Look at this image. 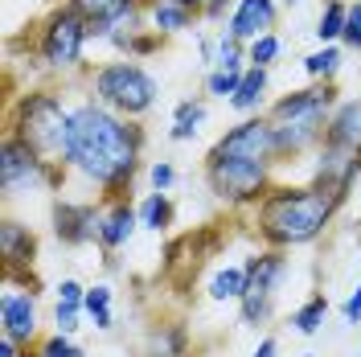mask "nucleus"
<instances>
[{"instance_id": "obj_27", "label": "nucleus", "mask_w": 361, "mask_h": 357, "mask_svg": "<svg viewBox=\"0 0 361 357\" xmlns=\"http://www.w3.org/2000/svg\"><path fill=\"white\" fill-rule=\"evenodd\" d=\"M345 21H349V8H345L341 0H329V8L320 13V25H316V37H320V42L345 37Z\"/></svg>"}, {"instance_id": "obj_20", "label": "nucleus", "mask_w": 361, "mask_h": 357, "mask_svg": "<svg viewBox=\"0 0 361 357\" xmlns=\"http://www.w3.org/2000/svg\"><path fill=\"white\" fill-rule=\"evenodd\" d=\"M144 357H185V333L177 325H160L144 341Z\"/></svg>"}, {"instance_id": "obj_19", "label": "nucleus", "mask_w": 361, "mask_h": 357, "mask_svg": "<svg viewBox=\"0 0 361 357\" xmlns=\"http://www.w3.org/2000/svg\"><path fill=\"white\" fill-rule=\"evenodd\" d=\"M0 250H4L8 271H17V263L33 259V234H29V226H21V222H4L0 226Z\"/></svg>"}, {"instance_id": "obj_3", "label": "nucleus", "mask_w": 361, "mask_h": 357, "mask_svg": "<svg viewBox=\"0 0 361 357\" xmlns=\"http://www.w3.org/2000/svg\"><path fill=\"white\" fill-rule=\"evenodd\" d=\"M329 119H333V95L329 90H295L288 99H279L271 107V128L279 140V152L295 157V152L312 148L329 132Z\"/></svg>"}, {"instance_id": "obj_7", "label": "nucleus", "mask_w": 361, "mask_h": 357, "mask_svg": "<svg viewBox=\"0 0 361 357\" xmlns=\"http://www.w3.org/2000/svg\"><path fill=\"white\" fill-rule=\"evenodd\" d=\"M0 185H4V193L49 189V185H54L49 160H45L42 152H33L21 135H8V140H4V152H0Z\"/></svg>"}, {"instance_id": "obj_31", "label": "nucleus", "mask_w": 361, "mask_h": 357, "mask_svg": "<svg viewBox=\"0 0 361 357\" xmlns=\"http://www.w3.org/2000/svg\"><path fill=\"white\" fill-rule=\"evenodd\" d=\"M337 62H341V54L333 49V45H324L320 54H312V58L304 62V70H308L312 78H320V74H333V70H337Z\"/></svg>"}, {"instance_id": "obj_9", "label": "nucleus", "mask_w": 361, "mask_h": 357, "mask_svg": "<svg viewBox=\"0 0 361 357\" xmlns=\"http://www.w3.org/2000/svg\"><path fill=\"white\" fill-rule=\"evenodd\" d=\"M209 157H222V160H259V164H271V160L283 157V152H279V140H275L271 119H247V123L230 128V132L214 144V152H209Z\"/></svg>"}, {"instance_id": "obj_1", "label": "nucleus", "mask_w": 361, "mask_h": 357, "mask_svg": "<svg viewBox=\"0 0 361 357\" xmlns=\"http://www.w3.org/2000/svg\"><path fill=\"white\" fill-rule=\"evenodd\" d=\"M140 160V132L128 119H119L103 103H82L70 111L66 132V164L78 169L87 181L103 189H119L132 181Z\"/></svg>"}, {"instance_id": "obj_21", "label": "nucleus", "mask_w": 361, "mask_h": 357, "mask_svg": "<svg viewBox=\"0 0 361 357\" xmlns=\"http://www.w3.org/2000/svg\"><path fill=\"white\" fill-rule=\"evenodd\" d=\"M243 291H247V267H222L214 279H209V300H243Z\"/></svg>"}, {"instance_id": "obj_6", "label": "nucleus", "mask_w": 361, "mask_h": 357, "mask_svg": "<svg viewBox=\"0 0 361 357\" xmlns=\"http://www.w3.org/2000/svg\"><path fill=\"white\" fill-rule=\"evenodd\" d=\"M247 267V291L238 300L243 308V325H267L271 304H275V288L283 279V255L279 250H263L243 263Z\"/></svg>"}, {"instance_id": "obj_37", "label": "nucleus", "mask_w": 361, "mask_h": 357, "mask_svg": "<svg viewBox=\"0 0 361 357\" xmlns=\"http://www.w3.org/2000/svg\"><path fill=\"white\" fill-rule=\"evenodd\" d=\"M275 353H279V345H275V341L267 337V341H259V349H255L250 357H275Z\"/></svg>"}, {"instance_id": "obj_28", "label": "nucleus", "mask_w": 361, "mask_h": 357, "mask_svg": "<svg viewBox=\"0 0 361 357\" xmlns=\"http://www.w3.org/2000/svg\"><path fill=\"white\" fill-rule=\"evenodd\" d=\"M202 119H205V107H202V103H180L177 115H173V140H193Z\"/></svg>"}, {"instance_id": "obj_4", "label": "nucleus", "mask_w": 361, "mask_h": 357, "mask_svg": "<svg viewBox=\"0 0 361 357\" xmlns=\"http://www.w3.org/2000/svg\"><path fill=\"white\" fill-rule=\"evenodd\" d=\"M66 132H70V111L54 99V95H25L17 119H13V135H21L33 152L45 160H66Z\"/></svg>"}, {"instance_id": "obj_8", "label": "nucleus", "mask_w": 361, "mask_h": 357, "mask_svg": "<svg viewBox=\"0 0 361 357\" xmlns=\"http://www.w3.org/2000/svg\"><path fill=\"white\" fill-rule=\"evenodd\" d=\"M205 177H209V189L218 198L230 201H255V198H267V164L259 160H222V157H209L205 164Z\"/></svg>"}, {"instance_id": "obj_22", "label": "nucleus", "mask_w": 361, "mask_h": 357, "mask_svg": "<svg viewBox=\"0 0 361 357\" xmlns=\"http://www.w3.org/2000/svg\"><path fill=\"white\" fill-rule=\"evenodd\" d=\"M263 90H267V70L263 66H250L247 74H243V83H238V95L230 99L238 111H255L259 103H263Z\"/></svg>"}, {"instance_id": "obj_14", "label": "nucleus", "mask_w": 361, "mask_h": 357, "mask_svg": "<svg viewBox=\"0 0 361 357\" xmlns=\"http://www.w3.org/2000/svg\"><path fill=\"white\" fill-rule=\"evenodd\" d=\"M82 21L90 25V37H103L115 21H123V17H132L135 0H74L70 4Z\"/></svg>"}, {"instance_id": "obj_26", "label": "nucleus", "mask_w": 361, "mask_h": 357, "mask_svg": "<svg viewBox=\"0 0 361 357\" xmlns=\"http://www.w3.org/2000/svg\"><path fill=\"white\" fill-rule=\"evenodd\" d=\"M152 21H157V29H164V33H177V29H189L193 13H189L185 4H169V0H157V8H152Z\"/></svg>"}, {"instance_id": "obj_33", "label": "nucleus", "mask_w": 361, "mask_h": 357, "mask_svg": "<svg viewBox=\"0 0 361 357\" xmlns=\"http://www.w3.org/2000/svg\"><path fill=\"white\" fill-rule=\"evenodd\" d=\"M345 42L353 45V49H361V4H353V8H349V21H345Z\"/></svg>"}, {"instance_id": "obj_12", "label": "nucleus", "mask_w": 361, "mask_h": 357, "mask_svg": "<svg viewBox=\"0 0 361 357\" xmlns=\"http://www.w3.org/2000/svg\"><path fill=\"white\" fill-rule=\"evenodd\" d=\"M0 333L29 345L37 337V296L33 291L8 288L0 296Z\"/></svg>"}, {"instance_id": "obj_18", "label": "nucleus", "mask_w": 361, "mask_h": 357, "mask_svg": "<svg viewBox=\"0 0 361 357\" xmlns=\"http://www.w3.org/2000/svg\"><path fill=\"white\" fill-rule=\"evenodd\" d=\"M329 144H345V148H357L361 152V103H341L333 119H329Z\"/></svg>"}, {"instance_id": "obj_35", "label": "nucleus", "mask_w": 361, "mask_h": 357, "mask_svg": "<svg viewBox=\"0 0 361 357\" xmlns=\"http://www.w3.org/2000/svg\"><path fill=\"white\" fill-rule=\"evenodd\" d=\"M341 313H345V325H361V284H357V291L345 300V308H341Z\"/></svg>"}, {"instance_id": "obj_5", "label": "nucleus", "mask_w": 361, "mask_h": 357, "mask_svg": "<svg viewBox=\"0 0 361 357\" xmlns=\"http://www.w3.org/2000/svg\"><path fill=\"white\" fill-rule=\"evenodd\" d=\"M94 95L103 107L123 115H144L157 103V83L148 70H140L135 62H115L94 74Z\"/></svg>"}, {"instance_id": "obj_38", "label": "nucleus", "mask_w": 361, "mask_h": 357, "mask_svg": "<svg viewBox=\"0 0 361 357\" xmlns=\"http://www.w3.org/2000/svg\"><path fill=\"white\" fill-rule=\"evenodd\" d=\"M169 4H185V8H193V4H202V0H169Z\"/></svg>"}, {"instance_id": "obj_11", "label": "nucleus", "mask_w": 361, "mask_h": 357, "mask_svg": "<svg viewBox=\"0 0 361 357\" xmlns=\"http://www.w3.org/2000/svg\"><path fill=\"white\" fill-rule=\"evenodd\" d=\"M357 169H361L357 148H345V144H329V140H324L320 160H316V185L329 189V193H337V198H345L349 185H353V177H357Z\"/></svg>"}, {"instance_id": "obj_2", "label": "nucleus", "mask_w": 361, "mask_h": 357, "mask_svg": "<svg viewBox=\"0 0 361 357\" xmlns=\"http://www.w3.org/2000/svg\"><path fill=\"white\" fill-rule=\"evenodd\" d=\"M341 198L308 185V189H271L259 205V230L275 250L283 246H304L324 234V226L333 222Z\"/></svg>"}, {"instance_id": "obj_30", "label": "nucleus", "mask_w": 361, "mask_h": 357, "mask_svg": "<svg viewBox=\"0 0 361 357\" xmlns=\"http://www.w3.org/2000/svg\"><path fill=\"white\" fill-rule=\"evenodd\" d=\"M37 357H87V353H82L66 333H54V337H45V341H42Z\"/></svg>"}, {"instance_id": "obj_23", "label": "nucleus", "mask_w": 361, "mask_h": 357, "mask_svg": "<svg viewBox=\"0 0 361 357\" xmlns=\"http://www.w3.org/2000/svg\"><path fill=\"white\" fill-rule=\"evenodd\" d=\"M140 226H144V230H164V226H173V201L164 198V193H148L144 205H140Z\"/></svg>"}, {"instance_id": "obj_36", "label": "nucleus", "mask_w": 361, "mask_h": 357, "mask_svg": "<svg viewBox=\"0 0 361 357\" xmlns=\"http://www.w3.org/2000/svg\"><path fill=\"white\" fill-rule=\"evenodd\" d=\"M0 357H25L21 353V341H13V337L0 333Z\"/></svg>"}, {"instance_id": "obj_39", "label": "nucleus", "mask_w": 361, "mask_h": 357, "mask_svg": "<svg viewBox=\"0 0 361 357\" xmlns=\"http://www.w3.org/2000/svg\"><path fill=\"white\" fill-rule=\"evenodd\" d=\"M357 357H361V353H357Z\"/></svg>"}, {"instance_id": "obj_15", "label": "nucleus", "mask_w": 361, "mask_h": 357, "mask_svg": "<svg viewBox=\"0 0 361 357\" xmlns=\"http://www.w3.org/2000/svg\"><path fill=\"white\" fill-rule=\"evenodd\" d=\"M271 21H275L271 0H238V13L230 21V37L234 42H259V33L271 29Z\"/></svg>"}, {"instance_id": "obj_29", "label": "nucleus", "mask_w": 361, "mask_h": 357, "mask_svg": "<svg viewBox=\"0 0 361 357\" xmlns=\"http://www.w3.org/2000/svg\"><path fill=\"white\" fill-rule=\"evenodd\" d=\"M238 83H243V70H214L205 87H209V95H218V99H226V95L234 99L238 95Z\"/></svg>"}, {"instance_id": "obj_34", "label": "nucleus", "mask_w": 361, "mask_h": 357, "mask_svg": "<svg viewBox=\"0 0 361 357\" xmlns=\"http://www.w3.org/2000/svg\"><path fill=\"white\" fill-rule=\"evenodd\" d=\"M148 177H152V185H157V193H164V189L173 185V177H177V173H173V164H164V160H160V164H152V169H148Z\"/></svg>"}, {"instance_id": "obj_17", "label": "nucleus", "mask_w": 361, "mask_h": 357, "mask_svg": "<svg viewBox=\"0 0 361 357\" xmlns=\"http://www.w3.org/2000/svg\"><path fill=\"white\" fill-rule=\"evenodd\" d=\"M87 304V288L78 284V279H62L58 284V308H54V320H58V333H74L78 329V316L87 313L82 308Z\"/></svg>"}, {"instance_id": "obj_25", "label": "nucleus", "mask_w": 361, "mask_h": 357, "mask_svg": "<svg viewBox=\"0 0 361 357\" xmlns=\"http://www.w3.org/2000/svg\"><path fill=\"white\" fill-rule=\"evenodd\" d=\"M87 316L94 320V329H111V288L107 284H94L87 288Z\"/></svg>"}, {"instance_id": "obj_24", "label": "nucleus", "mask_w": 361, "mask_h": 357, "mask_svg": "<svg viewBox=\"0 0 361 357\" xmlns=\"http://www.w3.org/2000/svg\"><path fill=\"white\" fill-rule=\"evenodd\" d=\"M324 316H329V300L324 296H312L308 304H300L292 313V325H295V333H304V337H312L320 325H324Z\"/></svg>"}, {"instance_id": "obj_32", "label": "nucleus", "mask_w": 361, "mask_h": 357, "mask_svg": "<svg viewBox=\"0 0 361 357\" xmlns=\"http://www.w3.org/2000/svg\"><path fill=\"white\" fill-rule=\"evenodd\" d=\"M275 54H279V42H275L271 33H263L259 42L250 45V62H255V66H263V70H267V62H275Z\"/></svg>"}, {"instance_id": "obj_16", "label": "nucleus", "mask_w": 361, "mask_h": 357, "mask_svg": "<svg viewBox=\"0 0 361 357\" xmlns=\"http://www.w3.org/2000/svg\"><path fill=\"white\" fill-rule=\"evenodd\" d=\"M135 226H140V210H132L128 201H115L111 210L103 214V226H99V243L107 250H119V246L132 243Z\"/></svg>"}, {"instance_id": "obj_10", "label": "nucleus", "mask_w": 361, "mask_h": 357, "mask_svg": "<svg viewBox=\"0 0 361 357\" xmlns=\"http://www.w3.org/2000/svg\"><path fill=\"white\" fill-rule=\"evenodd\" d=\"M87 37H90V25L82 21L74 8H66V13H58V17L49 21V29H45L42 58L49 62V66H74Z\"/></svg>"}, {"instance_id": "obj_13", "label": "nucleus", "mask_w": 361, "mask_h": 357, "mask_svg": "<svg viewBox=\"0 0 361 357\" xmlns=\"http://www.w3.org/2000/svg\"><path fill=\"white\" fill-rule=\"evenodd\" d=\"M99 226H103V214H94L90 205L62 201V205L54 210V230H58V238H62V243H70V246L99 238Z\"/></svg>"}]
</instances>
